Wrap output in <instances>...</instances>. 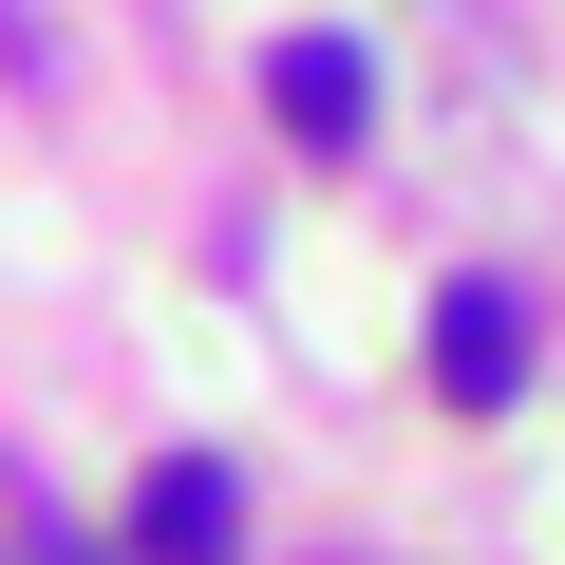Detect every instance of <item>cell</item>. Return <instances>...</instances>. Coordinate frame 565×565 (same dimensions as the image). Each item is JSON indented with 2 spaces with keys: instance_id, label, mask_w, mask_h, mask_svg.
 I'll return each mask as SVG.
<instances>
[{
  "instance_id": "cell-1",
  "label": "cell",
  "mask_w": 565,
  "mask_h": 565,
  "mask_svg": "<svg viewBox=\"0 0 565 565\" xmlns=\"http://www.w3.org/2000/svg\"><path fill=\"white\" fill-rule=\"evenodd\" d=\"M434 396L452 415H509L527 396V302H509V282H434Z\"/></svg>"
},
{
  "instance_id": "cell-2",
  "label": "cell",
  "mask_w": 565,
  "mask_h": 565,
  "mask_svg": "<svg viewBox=\"0 0 565 565\" xmlns=\"http://www.w3.org/2000/svg\"><path fill=\"white\" fill-rule=\"evenodd\" d=\"M264 114L302 132V151H359V114H377V57H359V39H282V57H264Z\"/></svg>"
},
{
  "instance_id": "cell-3",
  "label": "cell",
  "mask_w": 565,
  "mask_h": 565,
  "mask_svg": "<svg viewBox=\"0 0 565 565\" xmlns=\"http://www.w3.org/2000/svg\"><path fill=\"white\" fill-rule=\"evenodd\" d=\"M132 546H151V565H226V546H245V490H226L207 452H170V471L132 490Z\"/></svg>"
}]
</instances>
